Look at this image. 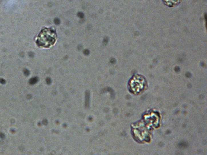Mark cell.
<instances>
[{
    "instance_id": "obj_2",
    "label": "cell",
    "mask_w": 207,
    "mask_h": 155,
    "mask_svg": "<svg viewBox=\"0 0 207 155\" xmlns=\"http://www.w3.org/2000/svg\"><path fill=\"white\" fill-rule=\"evenodd\" d=\"M165 4L170 7L176 5L181 2V0H163Z\"/></svg>"
},
{
    "instance_id": "obj_4",
    "label": "cell",
    "mask_w": 207,
    "mask_h": 155,
    "mask_svg": "<svg viewBox=\"0 0 207 155\" xmlns=\"http://www.w3.org/2000/svg\"><path fill=\"white\" fill-rule=\"evenodd\" d=\"M78 15L80 18H82L84 17V15L82 13H78Z\"/></svg>"
},
{
    "instance_id": "obj_3",
    "label": "cell",
    "mask_w": 207,
    "mask_h": 155,
    "mask_svg": "<svg viewBox=\"0 0 207 155\" xmlns=\"http://www.w3.org/2000/svg\"><path fill=\"white\" fill-rule=\"evenodd\" d=\"M55 24H56V25H58L60 24V20L58 18H55L54 20Z\"/></svg>"
},
{
    "instance_id": "obj_5",
    "label": "cell",
    "mask_w": 207,
    "mask_h": 155,
    "mask_svg": "<svg viewBox=\"0 0 207 155\" xmlns=\"http://www.w3.org/2000/svg\"><path fill=\"white\" fill-rule=\"evenodd\" d=\"M85 55H88L89 54V51L88 50H85L84 51H83Z\"/></svg>"
},
{
    "instance_id": "obj_1",
    "label": "cell",
    "mask_w": 207,
    "mask_h": 155,
    "mask_svg": "<svg viewBox=\"0 0 207 155\" xmlns=\"http://www.w3.org/2000/svg\"><path fill=\"white\" fill-rule=\"evenodd\" d=\"M56 36L55 32L52 29H45L40 34L38 43L40 46L48 47L53 44L56 39Z\"/></svg>"
}]
</instances>
